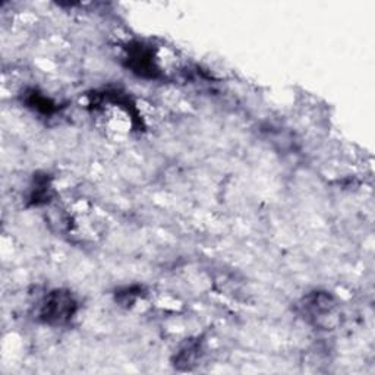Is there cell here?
I'll return each mask as SVG.
<instances>
[{
	"instance_id": "obj_1",
	"label": "cell",
	"mask_w": 375,
	"mask_h": 375,
	"mask_svg": "<svg viewBox=\"0 0 375 375\" xmlns=\"http://www.w3.org/2000/svg\"><path fill=\"white\" fill-rule=\"evenodd\" d=\"M78 312V301L69 290H53L40 305L38 318L47 325L68 324Z\"/></svg>"
},
{
	"instance_id": "obj_2",
	"label": "cell",
	"mask_w": 375,
	"mask_h": 375,
	"mask_svg": "<svg viewBox=\"0 0 375 375\" xmlns=\"http://www.w3.org/2000/svg\"><path fill=\"white\" fill-rule=\"evenodd\" d=\"M302 316L309 323L321 328H331L336 324L338 304L327 292H314L306 295L301 302Z\"/></svg>"
},
{
	"instance_id": "obj_3",
	"label": "cell",
	"mask_w": 375,
	"mask_h": 375,
	"mask_svg": "<svg viewBox=\"0 0 375 375\" xmlns=\"http://www.w3.org/2000/svg\"><path fill=\"white\" fill-rule=\"evenodd\" d=\"M127 67L131 72L139 78L156 79L160 75V68L157 65V59L150 46L144 43H134L127 49Z\"/></svg>"
},
{
	"instance_id": "obj_4",
	"label": "cell",
	"mask_w": 375,
	"mask_h": 375,
	"mask_svg": "<svg viewBox=\"0 0 375 375\" xmlns=\"http://www.w3.org/2000/svg\"><path fill=\"white\" fill-rule=\"evenodd\" d=\"M202 355V342L200 340H190L183 345L175 357V367L178 369H192L197 362L201 359Z\"/></svg>"
},
{
	"instance_id": "obj_5",
	"label": "cell",
	"mask_w": 375,
	"mask_h": 375,
	"mask_svg": "<svg viewBox=\"0 0 375 375\" xmlns=\"http://www.w3.org/2000/svg\"><path fill=\"white\" fill-rule=\"evenodd\" d=\"M52 198V183L47 176H37L34 186L31 188L30 200L33 205H41L49 202Z\"/></svg>"
},
{
	"instance_id": "obj_6",
	"label": "cell",
	"mask_w": 375,
	"mask_h": 375,
	"mask_svg": "<svg viewBox=\"0 0 375 375\" xmlns=\"http://www.w3.org/2000/svg\"><path fill=\"white\" fill-rule=\"evenodd\" d=\"M27 104H28V108L34 109L35 112H38L41 115H52V113H54L57 110L56 103L52 98H49L47 96L41 94V93H38L35 90L28 93Z\"/></svg>"
},
{
	"instance_id": "obj_7",
	"label": "cell",
	"mask_w": 375,
	"mask_h": 375,
	"mask_svg": "<svg viewBox=\"0 0 375 375\" xmlns=\"http://www.w3.org/2000/svg\"><path fill=\"white\" fill-rule=\"evenodd\" d=\"M141 296V287L138 286H131V287H127V289H123L120 290L119 294H117V298L120 302H123L125 305H128V304H134L137 298Z\"/></svg>"
}]
</instances>
